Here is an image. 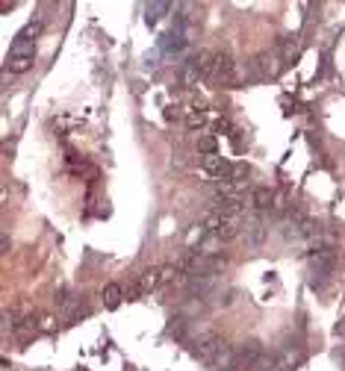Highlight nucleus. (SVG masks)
<instances>
[{
    "mask_svg": "<svg viewBox=\"0 0 345 371\" xmlns=\"http://www.w3.org/2000/svg\"><path fill=\"white\" fill-rule=\"evenodd\" d=\"M233 74H236L233 56L230 53H212V65H209L207 80H212V83H227V80H233Z\"/></svg>",
    "mask_w": 345,
    "mask_h": 371,
    "instance_id": "nucleus-1",
    "label": "nucleus"
},
{
    "mask_svg": "<svg viewBox=\"0 0 345 371\" xmlns=\"http://www.w3.org/2000/svg\"><path fill=\"white\" fill-rule=\"evenodd\" d=\"M333 259H336L333 248H322L319 253H313L310 256V280L313 283H316V277H322V280L328 277L330 268H333Z\"/></svg>",
    "mask_w": 345,
    "mask_h": 371,
    "instance_id": "nucleus-2",
    "label": "nucleus"
},
{
    "mask_svg": "<svg viewBox=\"0 0 345 371\" xmlns=\"http://www.w3.org/2000/svg\"><path fill=\"white\" fill-rule=\"evenodd\" d=\"M225 342L219 336H212V333H207V336H201L195 345H192V354L198 356V359H204L207 365H212V359H215V354H219V348H222Z\"/></svg>",
    "mask_w": 345,
    "mask_h": 371,
    "instance_id": "nucleus-3",
    "label": "nucleus"
},
{
    "mask_svg": "<svg viewBox=\"0 0 345 371\" xmlns=\"http://www.w3.org/2000/svg\"><path fill=\"white\" fill-rule=\"evenodd\" d=\"M222 248H225V239L219 236V233H204L201 242H198V248H195V253H201L204 259H212V256L222 253Z\"/></svg>",
    "mask_w": 345,
    "mask_h": 371,
    "instance_id": "nucleus-4",
    "label": "nucleus"
},
{
    "mask_svg": "<svg viewBox=\"0 0 345 371\" xmlns=\"http://www.w3.org/2000/svg\"><path fill=\"white\" fill-rule=\"evenodd\" d=\"M86 312H89V306L83 304L80 298H65V304H62V309H59L62 321H68V324H77Z\"/></svg>",
    "mask_w": 345,
    "mask_h": 371,
    "instance_id": "nucleus-5",
    "label": "nucleus"
},
{
    "mask_svg": "<svg viewBox=\"0 0 345 371\" xmlns=\"http://www.w3.org/2000/svg\"><path fill=\"white\" fill-rule=\"evenodd\" d=\"M257 65H260V74H263L266 80H269V77H277V71H280V56H277V53H260Z\"/></svg>",
    "mask_w": 345,
    "mask_h": 371,
    "instance_id": "nucleus-6",
    "label": "nucleus"
},
{
    "mask_svg": "<svg viewBox=\"0 0 345 371\" xmlns=\"http://www.w3.org/2000/svg\"><path fill=\"white\" fill-rule=\"evenodd\" d=\"M162 286V280H159V268H148V271H142V277H139V286L136 292H154V289Z\"/></svg>",
    "mask_w": 345,
    "mask_h": 371,
    "instance_id": "nucleus-7",
    "label": "nucleus"
},
{
    "mask_svg": "<svg viewBox=\"0 0 345 371\" xmlns=\"http://www.w3.org/2000/svg\"><path fill=\"white\" fill-rule=\"evenodd\" d=\"M101 298H104L106 309H115V306H118L121 301H124V289H121L118 283H106L104 292H101Z\"/></svg>",
    "mask_w": 345,
    "mask_h": 371,
    "instance_id": "nucleus-8",
    "label": "nucleus"
},
{
    "mask_svg": "<svg viewBox=\"0 0 345 371\" xmlns=\"http://www.w3.org/2000/svg\"><path fill=\"white\" fill-rule=\"evenodd\" d=\"M257 359H260V345H257V342H245L239 351H236V365H242V362L254 365Z\"/></svg>",
    "mask_w": 345,
    "mask_h": 371,
    "instance_id": "nucleus-9",
    "label": "nucleus"
},
{
    "mask_svg": "<svg viewBox=\"0 0 345 371\" xmlns=\"http://www.w3.org/2000/svg\"><path fill=\"white\" fill-rule=\"evenodd\" d=\"M9 56H35V41H33V38L18 35L15 41H12V51H9Z\"/></svg>",
    "mask_w": 345,
    "mask_h": 371,
    "instance_id": "nucleus-10",
    "label": "nucleus"
},
{
    "mask_svg": "<svg viewBox=\"0 0 345 371\" xmlns=\"http://www.w3.org/2000/svg\"><path fill=\"white\" fill-rule=\"evenodd\" d=\"M201 80H204V74L186 62V65H183V71H180V83L186 85V88H195V85H201Z\"/></svg>",
    "mask_w": 345,
    "mask_h": 371,
    "instance_id": "nucleus-11",
    "label": "nucleus"
},
{
    "mask_svg": "<svg viewBox=\"0 0 345 371\" xmlns=\"http://www.w3.org/2000/svg\"><path fill=\"white\" fill-rule=\"evenodd\" d=\"M298 362H301V351H298V348H286L283 356L277 359V368H280V371H292Z\"/></svg>",
    "mask_w": 345,
    "mask_h": 371,
    "instance_id": "nucleus-12",
    "label": "nucleus"
},
{
    "mask_svg": "<svg viewBox=\"0 0 345 371\" xmlns=\"http://www.w3.org/2000/svg\"><path fill=\"white\" fill-rule=\"evenodd\" d=\"M33 65V56H9L6 59V71H12V74H24V71H30Z\"/></svg>",
    "mask_w": 345,
    "mask_h": 371,
    "instance_id": "nucleus-13",
    "label": "nucleus"
},
{
    "mask_svg": "<svg viewBox=\"0 0 345 371\" xmlns=\"http://www.w3.org/2000/svg\"><path fill=\"white\" fill-rule=\"evenodd\" d=\"M272 201H275V198H272L269 189H254V195H251V206H254V209H269Z\"/></svg>",
    "mask_w": 345,
    "mask_h": 371,
    "instance_id": "nucleus-14",
    "label": "nucleus"
},
{
    "mask_svg": "<svg viewBox=\"0 0 345 371\" xmlns=\"http://www.w3.org/2000/svg\"><path fill=\"white\" fill-rule=\"evenodd\" d=\"M227 180H233L236 186H242L245 180H248V165H242V162H236V165H230L227 168V174H225Z\"/></svg>",
    "mask_w": 345,
    "mask_h": 371,
    "instance_id": "nucleus-15",
    "label": "nucleus"
},
{
    "mask_svg": "<svg viewBox=\"0 0 345 371\" xmlns=\"http://www.w3.org/2000/svg\"><path fill=\"white\" fill-rule=\"evenodd\" d=\"M168 9H171V3H148V6H145V12H148V24L159 21L162 12H168Z\"/></svg>",
    "mask_w": 345,
    "mask_h": 371,
    "instance_id": "nucleus-16",
    "label": "nucleus"
},
{
    "mask_svg": "<svg viewBox=\"0 0 345 371\" xmlns=\"http://www.w3.org/2000/svg\"><path fill=\"white\" fill-rule=\"evenodd\" d=\"M41 33V21H30V24H27V27H24V30H21V33L18 35H24V38H33L35 41V35Z\"/></svg>",
    "mask_w": 345,
    "mask_h": 371,
    "instance_id": "nucleus-17",
    "label": "nucleus"
},
{
    "mask_svg": "<svg viewBox=\"0 0 345 371\" xmlns=\"http://www.w3.org/2000/svg\"><path fill=\"white\" fill-rule=\"evenodd\" d=\"M198 151H204V156H212V153H215V138H212V135H204V138L198 142Z\"/></svg>",
    "mask_w": 345,
    "mask_h": 371,
    "instance_id": "nucleus-18",
    "label": "nucleus"
},
{
    "mask_svg": "<svg viewBox=\"0 0 345 371\" xmlns=\"http://www.w3.org/2000/svg\"><path fill=\"white\" fill-rule=\"evenodd\" d=\"M53 327H56V318H53V315H38V318H35V330H45V333H48Z\"/></svg>",
    "mask_w": 345,
    "mask_h": 371,
    "instance_id": "nucleus-19",
    "label": "nucleus"
},
{
    "mask_svg": "<svg viewBox=\"0 0 345 371\" xmlns=\"http://www.w3.org/2000/svg\"><path fill=\"white\" fill-rule=\"evenodd\" d=\"M204 121H207V112L201 109V112H192L189 118H186V124H189V127H204Z\"/></svg>",
    "mask_w": 345,
    "mask_h": 371,
    "instance_id": "nucleus-20",
    "label": "nucleus"
},
{
    "mask_svg": "<svg viewBox=\"0 0 345 371\" xmlns=\"http://www.w3.org/2000/svg\"><path fill=\"white\" fill-rule=\"evenodd\" d=\"M333 333H336V336H345V315H342V318H339V324L333 327Z\"/></svg>",
    "mask_w": 345,
    "mask_h": 371,
    "instance_id": "nucleus-21",
    "label": "nucleus"
}]
</instances>
